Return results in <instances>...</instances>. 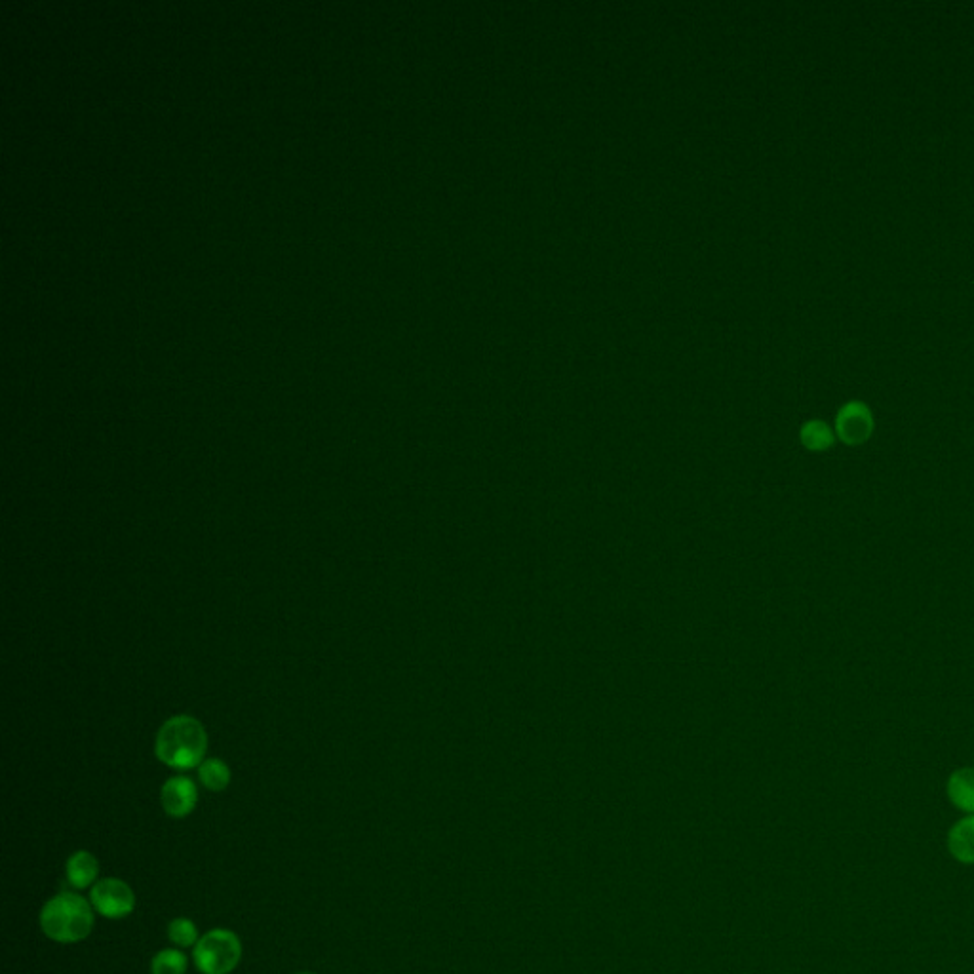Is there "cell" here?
Returning a JSON list of instances; mask_svg holds the SVG:
<instances>
[{"instance_id": "1", "label": "cell", "mask_w": 974, "mask_h": 974, "mask_svg": "<svg viewBox=\"0 0 974 974\" xmlns=\"http://www.w3.org/2000/svg\"><path fill=\"white\" fill-rule=\"evenodd\" d=\"M206 748V731L191 716H176L166 721L156 735V758L177 771L198 767L204 761Z\"/></svg>"}, {"instance_id": "2", "label": "cell", "mask_w": 974, "mask_h": 974, "mask_svg": "<svg viewBox=\"0 0 974 974\" xmlns=\"http://www.w3.org/2000/svg\"><path fill=\"white\" fill-rule=\"evenodd\" d=\"M42 933L59 944H73L88 938L94 929V910L86 898L61 893L50 898L40 912Z\"/></svg>"}, {"instance_id": "3", "label": "cell", "mask_w": 974, "mask_h": 974, "mask_svg": "<svg viewBox=\"0 0 974 974\" xmlns=\"http://www.w3.org/2000/svg\"><path fill=\"white\" fill-rule=\"evenodd\" d=\"M193 957L202 974L233 973L242 957V944L233 931L214 929L198 938Z\"/></svg>"}, {"instance_id": "4", "label": "cell", "mask_w": 974, "mask_h": 974, "mask_svg": "<svg viewBox=\"0 0 974 974\" xmlns=\"http://www.w3.org/2000/svg\"><path fill=\"white\" fill-rule=\"evenodd\" d=\"M834 430L841 444L849 448H858L874 436L876 430L874 411L864 400H849L836 413Z\"/></svg>"}, {"instance_id": "5", "label": "cell", "mask_w": 974, "mask_h": 974, "mask_svg": "<svg viewBox=\"0 0 974 974\" xmlns=\"http://www.w3.org/2000/svg\"><path fill=\"white\" fill-rule=\"evenodd\" d=\"M90 898L96 912L109 919L130 916L136 908V895L132 887L117 877H105L98 881L92 887Z\"/></svg>"}, {"instance_id": "6", "label": "cell", "mask_w": 974, "mask_h": 974, "mask_svg": "<svg viewBox=\"0 0 974 974\" xmlns=\"http://www.w3.org/2000/svg\"><path fill=\"white\" fill-rule=\"evenodd\" d=\"M160 799L166 815L174 819H183L195 811L198 790L195 782L189 777H172L164 782Z\"/></svg>"}, {"instance_id": "7", "label": "cell", "mask_w": 974, "mask_h": 974, "mask_svg": "<svg viewBox=\"0 0 974 974\" xmlns=\"http://www.w3.org/2000/svg\"><path fill=\"white\" fill-rule=\"evenodd\" d=\"M946 794L959 811L974 815V767L955 769L946 782Z\"/></svg>"}, {"instance_id": "8", "label": "cell", "mask_w": 974, "mask_h": 974, "mask_svg": "<svg viewBox=\"0 0 974 974\" xmlns=\"http://www.w3.org/2000/svg\"><path fill=\"white\" fill-rule=\"evenodd\" d=\"M952 857L963 864H974V815L957 820L948 834Z\"/></svg>"}, {"instance_id": "9", "label": "cell", "mask_w": 974, "mask_h": 974, "mask_svg": "<svg viewBox=\"0 0 974 974\" xmlns=\"http://www.w3.org/2000/svg\"><path fill=\"white\" fill-rule=\"evenodd\" d=\"M65 872H67V881L73 887L86 889L92 883H96V879H98V860H96V857L92 853H88V851H77V853H73L69 857V860H67Z\"/></svg>"}, {"instance_id": "10", "label": "cell", "mask_w": 974, "mask_h": 974, "mask_svg": "<svg viewBox=\"0 0 974 974\" xmlns=\"http://www.w3.org/2000/svg\"><path fill=\"white\" fill-rule=\"evenodd\" d=\"M799 440H801L803 448L809 449L813 453H822V451L834 448L838 436H836V430L832 429L826 421L811 419V421L801 425Z\"/></svg>"}, {"instance_id": "11", "label": "cell", "mask_w": 974, "mask_h": 974, "mask_svg": "<svg viewBox=\"0 0 974 974\" xmlns=\"http://www.w3.org/2000/svg\"><path fill=\"white\" fill-rule=\"evenodd\" d=\"M198 777L208 790L223 792L231 782V769L225 761L210 758L198 765Z\"/></svg>"}, {"instance_id": "12", "label": "cell", "mask_w": 974, "mask_h": 974, "mask_svg": "<svg viewBox=\"0 0 974 974\" xmlns=\"http://www.w3.org/2000/svg\"><path fill=\"white\" fill-rule=\"evenodd\" d=\"M153 974H185L187 973V957L179 950H162L153 957L151 963Z\"/></svg>"}, {"instance_id": "13", "label": "cell", "mask_w": 974, "mask_h": 974, "mask_svg": "<svg viewBox=\"0 0 974 974\" xmlns=\"http://www.w3.org/2000/svg\"><path fill=\"white\" fill-rule=\"evenodd\" d=\"M168 938L179 948H189L198 942V929L191 919L177 917L168 925Z\"/></svg>"}, {"instance_id": "14", "label": "cell", "mask_w": 974, "mask_h": 974, "mask_svg": "<svg viewBox=\"0 0 974 974\" xmlns=\"http://www.w3.org/2000/svg\"><path fill=\"white\" fill-rule=\"evenodd\" d=\"M297 974H314V973H297Z\"/></svg>"}]
</instances>
